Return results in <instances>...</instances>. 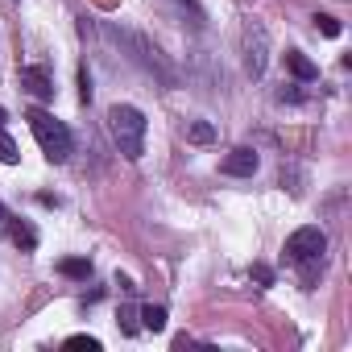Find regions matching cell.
Returning a JSON list of instances; mask_svg holds the SVG:
<instances>
[{
    "instance_id": "6",
    "label": "cell",
    "mask_w": 352,
    "mask_h": 352,
    "mask_svg": "<svg viewBox=\"0 0 352 352\" xmlns=\"http://www.w3.org/2000/svg\"><path fill=\"white\" fill-rule=\"evenodd\" d=\"M286 71L294 75V79H302V83H311V79H319V67L302 54V50H286Z\"/></svg>"
},
{
    "instance_id": "16",
    "label": "cell",
    "mask_w": 352,
    "mask_h": 352,
    "mask_svg": "<svg viewBox=\"0 0 352 352\" xmlns=\"http://www.w3.org/2000/svg\"><path fill=\"white\" fill-rule=\"evenodd\" d=\"M253 278H257L261 286H274V270H270V265H253Z\"/></svg>"
},
{
    "instance_id": "9",
    "label": "cell",
    "mask_w": 352,
    "mask_h": 352,
    "mask_svg": "<svg viewBox=\"0 0 352 352\" xmlns=\"http://www.w3.org/2000/svg\"><path fill=\"white\" fill-rule=\"evenodd\" d=\"M9 236H13V245H21V249H38V232H34L30 224H21V220L9 224Z\"/></svg>"
},
{
    "instance_id": "13",
    "label": "cell",
    "mask_w": 352,
    "mask_h": 352,
    "mask_svg": "<svg viewBox=\"0 0 352 352\" xmlns=\"http://www.w3.org/2000/svg\"><path fill=\"white\" fill-rule=\"evenodd\" d=\"M79 100L83 104L91 100V75H87V67H79Z\"/></svg>"
},
{
    "instance_id": "7",
    "label": "cell",
    "mask_w": 352,
    "mask_h": 352,
    "mask_svg": "<svg viewBox=\"0 0 352 352\" xmlns=\"http://www.w3.org/2000/svg\"><path fill=\"white\" fill-rule=\"evenodd\" d=\"M58 274H63V278H83V282H87V278H91V261H87V257H63V261H58Z\"/></svg>"
},
{
    "instance_id": "15",
    "label": "cell",
    "mask_w": 352,
    "mask_h": 352,
    "mask_svg": "<svg viewBox=\"0 0 352 352\" xmlns=\"http://www.w3.org/2000/svg\"><path fill=\"white\" fill-rule=\"evenodd\" d=\"M67 348H100V340H96V336H71Z\"/></svg>"
},
{
    "instance_id": "3",
    "label": "cell",
    "mask_w": 352,
    "mask_h": 352,
    "mask_svg": "<svg viewBox=\"0 0 352 352\" xmlns=\"http://www.w3.org/2000/svg\"><path fill=\"white\" fill-rule=\"evenodd\" d=\"M323 253H327V232L315 228V224H307V228H298V232L286 236V257H290L294 265H311V261H319Z\"/></svg>"
},
{
    "instance_id": "8",
    "label": "cell",
    "mask_w": 352,
    "mask_h": 352,
    "mask_svg": "<svg viewBox=\"0 0 352 352\" xmlns=\"http://www.w3.org/2000/svg\"><path fill=\"white\" fill-rule=\"evenodd\" d=\"M137 315H141V327L145 331H162L166 327V307H157V302H145Z\"/></svg>"
},
{
    "instance_id": "12",
    "label": "cell",
    "mask_w": 352,
    "mask_h": 352,
    "mask_svg": "<svg viewBox=\"0 0 352 352\" xmlns=\"http://www.w3.org/2000/svg\"><path fill=\"white\" fill-rule=\"evenodd\" d=\"M315 30L327 34V38H340V21H336L331 13H319V17H315Z\"/></svg>"
},
{
    "instance_id": "4",
    "label": "cell",
    "mask_w": 352,
    "mask_h": 352,
    "mask_svg": "<svg viewBox=\"0 0 352 352\" xmlns=\"http://www.w3.org/2000/svg\"><path fill=\"white\" fill-rule=\"evenodd\" d=\"M21 87L38 100H54V79L46 67H21Z\"/></svg>"
},
{
    "instance_id": "10",
    "label": "cell",
    "mask_w": 352,
    "mask_h": 352,
    "mask_svg": "<svg viewBox=\"0 0 352 352\" xmlns=\"http://www.w3.org/2000/svg\"><path fill=\"white\" fill-rule=\"evenodd\" d=\"M17 157H21V153H17V141L5 133V124H0V162H5V166H13Z\"/></svg>"
},
{
    "instance_id": "17",
    "label": "cell",
    "mask_w": 352,
    "mask_h": 352,
    "mask_svg": "<svg viewBox=\"0 0 352 352\" xmlns=\"http://www.w3.org/2000/svg\"><path fill=\"white\" fill-rule=\"evenodd\" d=\"M38 204H42V208H58L63 199H58V195H38Z\"/></svg>"
},
{
    "instance_id": "2",
    "label": "cell",
    "mask_w": 352,
    "mask_h": 352,
    "mask_svg": "<svg viewBox=\"0 0 352 352\" xmlns=\"http://www.w3.org/2000/svg\"><path fill=\"white\" fill-rule=\"evenodd\" d=\"M25 120H30V129H34V137H38V145H42V153L50 162H67L71 157V129L63 120H54L46 108H30Z\"/></svg>"
},
{
    "instance_id": "1",
    "label": "cell",
    "mask_w": 352,
    "mask_h": 352,
    "mask_svg": "<svg viewBox=\"0 0 352 352\" xmlns=\"http://www.w3.org/2000/svg\"><path fill=\"white\" fill-rule=\"evenodd\" d=\"M108 129H112V137H116V145H120V153H124L129 162H137V157L145 153V129H149V120H145L141 108L116 104V108L108 112Z\"/></svg>"
},
{
    "instance_id": "19",
    "label": "cell",
    "mask_w": 352,
    "mask_h": 352,
    "mask_svg": "<svg viewBox=\"0 0 352 352\" xmlns=\"http://www.w3.org/2000/svg\"><path fill=\"white\" fill-rule=\"evenodd\" d=\"M0 220H5V204H0Z\"/></svg>"
},
{
    "instance_id": "5",
    "label": "cell",
    "mask_w": 352,
    "mask_h": 352,
    "mask_svg": "<svg viewBox=\"0 0 352 352\" xmlns=\"http://www.w3.org/2000/svg\"><path fill=\"white\" fill-rule=\"evenodd\" d=\"M220 170H224V174H236V179H249V174L257 170V149H249V145L232 149V153L220 162Z\"/></svg>"
},
{
    "instance_id": "14",
    "label": "cell",
    "mask_w": 352,
    "mask_h": 352,
    "mask_svg": "<svg viewBox=\"0 0 352 352\" xmlns=\"http://www.w3.org/2000/svg\"><path fill=\"white\" fill-rule=\"evenodd\" d=\"M116 323H120V331H124V336H133V331H137V327H141V323H137V315H133V311H120V319H116Z\"/></svg>"
},
{
    "instance_id": "11",
    "label": "cell",
    "mask_w": 352,
    "mask_h": 352,
    "mask_svg": "<svg viewBox=\"0 0 352 352\" xmlns=\"http://www.w3.org/2000/svg\"><path fill=\"white\" fill-rule=\"evenodd\" d=\"M187 137H191L195 145H208V141H216V129H212L208 120H195V124L187 129Z\"/></svg>"
},
{
    "instance_id": "18",
    "label": "cell",
    "mask_w": 352,
    "mask_h": 352,
    "mask_svg": "<svg viewBox=\"0 0 352 352\" xmlns=\"http://www.w3.org/2000/svg\"><path fill=\"white\" fill-rule=\"evenodd\" d=\"M5 120H9V116H5V108H0V124H5Z\"/></svg>"
}]
</instances>
